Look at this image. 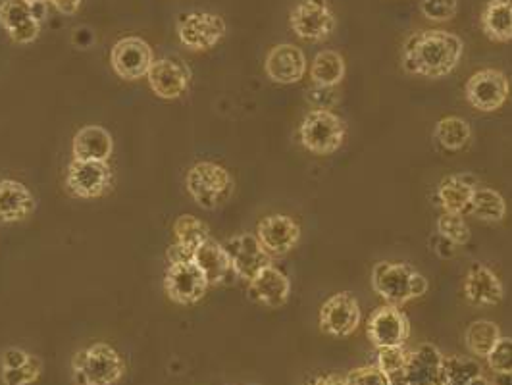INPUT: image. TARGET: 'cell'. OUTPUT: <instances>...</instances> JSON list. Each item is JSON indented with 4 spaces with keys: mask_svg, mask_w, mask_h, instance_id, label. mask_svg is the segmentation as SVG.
<instances>
[{
    "mask_svg": "<svg viewBox=\"0 0 512 385\" xmlns=\"http://www.w3.org/2000/svg\"><path fill=\"white\" fill-rule=\"evenodd\" d=\"M462 39L445 29L412 33L403 47V70L410 76L439 79L449 76L461 62Z\"/></svg>",
    "mask_w": 512,
    "mask_h": 385,
    "instance_id": "cell-1",
    "label": "cell"
},
{
    "mask_svg": "<svg viewBox=\"0 0 512 385\" xmlns=\"http://www.w3.org/2000/svg\"><path fill=\"white\" fill-rule=\"evenodd\" d=\"M126 374L122 355L108 343H91L72 359V382L76 385H116Z\"/></svg>",
    "mask_w": 512,
    "mask_h": 385,
    "instance_id": "cell-2",
    "label": "cell"
},
{
    "mask_svg": "<svg viewBox=\"0 0 512 385\" xmlns=\"http://www.w3.org/2000/svg\"><path fill=\"white\" fill-rule=\"evenodd\" d=\"M372 289L387 305H405L428 291V280L403 262H378L372 270Z\"/></svg>",
    "mask_w": 512,
    "mask_h": 385,
    "instance_id": "cell-3",
    "label": "cell"
},
{
    "mask_svg": "<svg viewBox=\"0 0 512 385\" xmlns=\"http://www.w3.org/2000/svg\"><path fill=\"white\" fill-rule=\"evenodd\" d=\"M185 189L201 208L216 210L230 201L235 181L224 166L203 160L189 168L185 176Z\"/></svg>",
    "mask_w": 512,
    "mask_h": 385,
    "instance_id": "cell-4",
    "label": "cell"
},
{
    "mask_svg": "<svg viewBox=\"0 0 512 385\" xmlns=\"http://www.w3.org/2000/svg\"><path fill=\"white\" fill-rule=\"evenodd\" d=\"M345 133V122L332 110H310L299 129L303 147L318 156L335 153L343 145Z\"/></svg>",
    "mask_w": 512,
    "mask_h": 385,
    "instance_id": "cell-5",
    "label": "cell"
},
{
    "mask_svg": "<svg viewBox=\"0 0 512 385\" xmlns=\"http://www.w3.org/2000/svg\"><path fill=\"white\" fill-rule=\"evenodd\" d=\"M293 33L308 43H324L335 29V14L328 0H301L289 14Z\"/></svg>",
    "mask_w": 512,
    "mask_h": 385,
    "instance_id": "cell-6",
    "label": "cell"
},
{
    "mask_svg": "<svg viewBox=\"0 0 512 385\" xmlns=\"http://www.w3.org/2000/svg\"><path fill=\"white\" fill-rule=\"evenodd\" d=\"M178 37L189 51H210L226 37V22L222 16L210 12L183 14L178 20Z\"/></svg>",
    "mask_w": 512,
    "mask_h": 385,
    "instance_id": "cell-7",
    "label": "cell"
},
{
    "mask_svg": "<svg viewBox=\"0 0 512 385\" xmlns=\"http://www.w3.org/2000/svg\"><path fill=\"white\" fill-rule=\"evenodd\" d=\"M464 95L472 108L480 112H495L507 103L511 95V81L503 72L486 68L466 81Z\"/></svg>",
    "mask_w": 512,
    "mask_h": 385,
    "instance_id": "cell-8",
    "label": "cell"
},
{
    "mask_svg": "<svg viewBox=\"0 0 512 385\" xmlns=\"http://www.w3.org/2000/svg\"><path fill=\"white\" fill-rule=\"evenodd\" d=\"M208 287L210 285L206 282L205 274L195 260H183L168 266L164 291L174 303L183 307L195 305L205 297Z\"/></svg>",
    "mask_w": 512,
    "mask_h": 385,
    "instance_id": "cell-9",
    "label": "cell"
},
{
    "mask_svg": "<svg viewBox=\"0 0 512 385\" xmlns=\"http://www.w3.org/2000/svg\"><path fill=\"white\" fill-rule=\"evenodd\" d=\"M112 170L108 162L74 158L66 172V189L77 199H99L110 189Z\"/></svg>",
    "mask_w": 512,
    "mask_h": 385,
    "instance_id": "cell-10",
    "label": "cell"
},
{
    "mask_svg": "<svg viewBox=\"0 0 512 385\" xmlns=\"http://www.w3.org/2000/svg\"><path fill=\"white\" fill-rule=\"evenodd\" d=\"M151 91L162 101H176L183 97L191 85L193 74L185 60L178 56H166L154 60L149 74Z\"/></svg>",
    "mask_w": 512,
    "mask_h": 385,
    "instance_id": "cell-11",
    "label": "cell"
},
{
    "mask_svg": "<svg viewBox=\"0 0 512 385\" xmlns=\"http://www.w3.org/2000/svg\"><path fill=\"white\" fill-rule=\"evenodd\" d=\"M153 62V49L141 37H124L110 51L112 70L116 72V76L126 81L147 77Z\"/></svg>",
    "mask_w": 512,
    "mask_h": 385,
    "instance_id": "cell-12",
    "label": "cell"
},
{
    "mask_svg": "<svg viewBox=\"0 0 512 385\" xmlns=\"http://www.w3.org/2000/svg\"><path fill=\"white\" fill-rule=\"evenodd\" d=\"M366 334L376 349L405 345L410 337L409 318L395 305L376 308L366 322Z\"/></svg>",
    "mask_w": 512,
    "mask_h": 385,
    "instance_id": "cell-13",
    "label": "cell"
},
{
    "mask_svg": "<svg viewBox=\"0 0 512 385\" xmlns=\"http://www.w3.org/2000/svg\"><path fill=\"white\" fill-rule=\"evenodd\" d=\"M359 301L351 293H337L320 308V330L333 337H349L359 330Z\"/></svg>",
    "mask_w": 512,
    "mask_h": 385,
    "instance_id": "cell-14",
    "label": "cell"
},
{
    "mask_svg": "<svg viewBox=\"0 0 512 385\" xmlns=\"http://www.w3.org/2000/svg\"><path fill=\"white\" fill-rule=\"evenodd\" d=\"M0 26L18 45L33 43L41 33V16L29 0H4L0 4Z\"/></svg>",
    "mask_w": 512,
    "mask_h": 385,
    "instance_id": "cell-15",
    "label": "cell"
},
{
    "mask_svg": "<svg viewBox=\"0 0 512 385\" xmlns=\"http://www.w3.org/2000/svg\"><path fill=\"white\" fill-rule=\"evenodd\" d=\"M256 237L270 257H285L299 245L301 228L285 214H270L258 222Z\"/></svg>",
    "mask_w": 512,
    "mask_h": 385,
    "instance_id": "cell-16",
    "label": "cell"
},
{
    "mask_svg": "<svg viewBox=\"0 0 512 385\" xmlns=\"http://www.w3.org/2000/svg\"><path fill=\"white\" fill-rule=\"evenodd\" d=\"M224 249L230 255L233 274L245 282H251L264 266L272 264V257L264 251L258 237L253 233H241L231 237Z\"/></svg>",
    "mask_w": 512,
    "mask_h": 385,
    "instance_id": "cell-17",
    "label": "cell"
},
{
    "mask_svg": "<svg viewBox=\"0 0 512 385\" xmlns=\"http://www.w3.org/2000/svg\"><path fill=\"white\" fill-rule=\"evenodd\" d=\"M266 76L278 85L299 83L307 74V56L297 45L282 43L268 52L264 62Z\"/></svg>",
    "mask_w": 512,
    "mask_h": 385,
    "instance_id": "cell-18",
    "label": "cell"
},
{
    "mask_svg": "<svg viewBox=\"0 0 512 385\" xmlns=\"http://www.w3.org/2000/svg\"><path fill=\"white\" fill-rule=\"evenodd\" d=\"M291 295V282L280 268L268 264L249 282V297L268 308H280Z\"/></svg>",
    "mask_w": 512,
    "mask_h": 385,
    "instance_id": "cell-19",
    "label": "cell"
},
{
    "mask_svg": "<svg viewBox=\"0 0 512 385\" xmlns=\"http://www.w3.org/2000/svg\"><path fill=\"white\" fill-rule=\"evenodd\" d=\"M443 359L445 357L437 347L424 343L409 353L407 364L399 376L407 385H437L441 378Z\"/></svg>",
    "mask_w": 512,
    "mask_h": 385,
    "instance_id": "cell-20",
    "label": "cell"
},
{
    "mask_svg": "<svg viewBox=\"0 0 512 385\" xmlns=\"http://www.w3.org/2000/svg\"><path fill=\"white\" fill-rule=\"evenodd\" d=\"M464 295L470 303L493 307L503 301V283L497 278L493 270H489L484 264H474L464 280Z\"/></svg>",
    "mask_w": 512,
    "mask_h": 385,
    "instance_id": "cell-21",
    "label": "cell"
},
{
    "mask_svg": "<svg viewBox=\"0 0 512 385\" xmlns=\"http://www.w3.org/2000/svg\"><path fill=\"white\" fill-rule=\"evenodd\" d=\"M35 210V197L22 181L0 180V224H20Z\"/></svg>",
    "mask_w": 512,
    "mask_h": 385,
    "instance_id": "cell-22",
    "label": "cell"
},
{
    "mask_svg": "<svg viewBox=\"0 0 512 385\" xmlns=\"http://www.w3.org/2000/svg\"><path fill=\"white\" fill-rule=\"evenodd\" d=\"M476 189H478V181L474 180V176H468V174L445 176L437 183V203L443 208V212L464 214L470 208Z\"/></svg>",
    "mask_w": 512,
    "mask_h": 385,
    "instance_id": "cell-23",
    "label": "cell"
},
{
    "mask_svg": "<svg viewBox=\"0 0 512 385\" xmlns=\"http://www.w3.org/2000/svg\"><path fill=\"white\" fill-rule=\"evenodd\" d=\"M72 153L77 160L108 162L114 153V139L103 126H85L74 137Z\"/></svg>",
    "mask_w": 512,
    "mask_h": 385,
    "instance_id": "cell-24",
    "label": "cell"
},
{
    "mask_svg": "<svg viewBox=\"0 0 512 385\" xmlns=\"http://www.w3.org/2000/svg\"><path fill=\"white\" fill-rule=\"evenodd\" d=\"M193 260L197 262V266L203 270L208 285H222V283L230 280L233 274L231 268L230 255L224 249V245H220L214 239L205 241L193 255Z\"/></svg>",
    "mask_w": 512,
    "mask_h": 385,
    "instance_id": "cell-25",
    "label": "cell"
},
{
    "mask_svg": "<svg viewBox=\"0 0 512 385\" xmlns=\"http://www.w3.org/2000/svg\"><path fill=\"white\" fill-rule=\"evenodd\" d=\"M482 31L493 43L512 41V0H489L482 12Z\"/></svg>",
    "mask_w": 512,
    "mask_h": 385,
    "instance_id": "cell-26",
    "label": "cell"
},
{
    "mask_svg": "<svg viewBox=\"0 0 512 385\" xmlns=\"http://www.w3.org/2000/svg\"><path fill=\"white\" fill-rule=\"evenodd\" d=\"M468 214H472L480 222L497 224L507 216V201L499 191L491 187H478L472 197Z\"/></svg>",
    "mask_w": 512,
    "mask_h": 385,
    "instance_id": "cell-27",
    "label": "cell"
},
{
    "mask_svg": "<svg viewBox=\"0 0 512 385\" xmlns=\"http://www.w3.org/2000/svg\"><path fill=\"white\" fill-rule=\"evenodd\" d=\"M347 72L345 58L337 51H322L316 54L310 68V79L320 87H337Z\"/></svg>",
    "mask_w": 512,
    "mask_h": 385,
    "instance_id": "cell-28",
    "label": "cell"
},
{
    "mask_svg": "<svg viewBox=\"0 0 512 385\" xmlns=\"http://www.w3.org/2000/svg\"><path fill=\"white\" fill-rule=\"evenodd\" d=\"M437 143L451 153L462 151L466 147V143L472 137V129L466 120H462L459 116H445L441 118L434 129Z\"/></svg>",
    "mask_w": 512,
    "mask_h": 385,
    "instance_id": "cell-29",
    "label": "cell"
},
{
    "mask_svg": "<svg viewBox=\"0 0 512 385\" xmlns=\"http://www.w3.org/2000/svg\"><path fill=\"white\" fill-rule=\"evenodd\" d=\"M174 243H178L183 249L195 255V251L210 239V230L203 220H199L193 214H183L174 222Z\"/></svg>",
    "mask_w": 512,
    "mask_h": 385,
    "instance_id": "cell-30",
    "label": "cell"
},
{
    "mask_svg": "<svg viewBox=\"0 0 512 385\" xmlns=\"http://www.w3.org/2000/svg\"><path fill=\"white\" fill-rule=\"evenodd\" d=\"M499 339H501L499 326L489 320H478V322L470 324L466 335H464V341H466V347L470 349V353H474L476 357H482V359H486Z\"/></svg>",
    "mask_w": 512,
    "mask_h": 385,
    "instance_id": "cell-31",
    "label": "cell"
},
{
    "mask_svg": "<svg viewBox=\"0 0 512 385\" xmlns=\"http://www.w3.org/2000/svg\"><path fill=\"white\" fill-rule=\"evenodd\" d=\"M482 374V366L476 360L466 357H447L443 359L441 378L437 385H468L472 378Z\"/></svg>",
    "mask_w": 512,
    "mask_h": 385,
    "instance_id": "cell-32",
    "label": "cell"
},
{
    "mask_svg": "<svg viewBox=\"0 0 512 385\" xmlns=\"http://www.w3.org/2000/svg\"><path fill=\"white\" fill-rule=\"evenodd\" d=\"M43 374V362L39 357L31 355L27 362L18 368H2L0 380L4 385H31L35 384Z\"/></svg>",
    "mask_w": 512,
    "mask_h": 385,
    "instance_id": "cell-33",
    "label": "cell"
},
{
    "mask_svg": "<svg viewBox=\"0 0 512 385\" xmlns=\"http://www.w3.org/2000/svg\"><path fill=\"white\" fill-rule=\"evenodd\" d=\"M437 233L453 245H466L470 241V228L466 226L462 214L443 212L437 218Z\"/></svg>",
    "mask_w": 512,
    "mask_h": 385,
    "instance_id": "cell-34",
    "label": "cell"
},
{
    "mask_svg": "<svg viewBox=\"0 0 512 385\" xmlns=\"http://www.w3.org/2000/svg\"><path fill=\"white\" fill-rule=\"evenodd\" d=\"M407 359H409V353L405 351L403 345L384 347V349H378V364L376 366L389 378H395L403 372Z\"/></svg>",
    "mask_w": 512,
    "mask_h": 385,
    "instance_id": "cell-35",
    "label": "cell"
},
{
    "mask_svg": "<svg viewBox=\"0 0 512 385\" xmlns=\"http://www.w3.org/2000/svg\"><path fill=\"white\" fill-rule=\"evenodd\" d=\"M459 0H420V12L430 22H449L455 18Z\"/></svg>",
    "mask_w": 512,
    "mask_h": 385,
    "instance_id": "cell-36",
    "label": "cell"
},
{
    "mask_svg": "<svg viewBox=\"0 0 512 385\" xmlns=\"http://www.w3.org/2000/svg\"><path fill=\"white\" fill-rule=\"evenodd\" d=\"M487 364L495 374H512V339L501 337L491 353L487 355Z\"/></svg>",
    "mask_w": 512,
    "mask_h": 385,
    "instance_id": "cell-37",
    "label": "cell"
},
{
    "mask_svg": "<svg viewBox=\"0 0 512 385\" xmlns=\"http://www.w3.org/2000/svg\"><path fill=\"white\" fill-rule=\"evenodd\" d=\"M347 385H391V378L382 372L376 364L360 366L347 374Z\"/></svg>",
    "mask_w": 512,
    "mask_h": 385,
    "instance_id": "cell-38",
    "label": "cell"
},
{
    "mask_svg": "<svg viewBox=\"0 0 512 385\" xmlns=\"http://www.w3.org/2000/svg\"><path fill=\"white\" fill-rule=\"evenodd\" d=\"M307 99L308 103L314 106V110H332L339 101V93H337V87L314 85L310 91H307Z\"/></svg>",
    "mask_w": 512,
    "mask_h": 385,
    "instance_id": "cell-39",
    "label": "cell"
},
{
    "mask_svg": "<svg viewBox=\"0 0 512 385\" xmlns=\"http://www.w3.org/2000/svg\"><path fill=\"white\" fill-rule=\"evenodd\" d=\"M31 355L24 351V349H18V347H12V349H8V351H4V355H2V368H18V366H22L24 362H27Z\"/></svg>",
    "mask_w": 512,
    "mask_h": 385,
    "instance_id": "cell-40",
    "label": "cell"
},
{
    "mask_svg": "<svg viewBox=\"0 0 512 385\" xmlns=\"http://www.w3.org/2000/svg\"><path fill=\"white\" fill-rule=\"evenodd\" d=\"M49 2L64 16H74L81 6V0H49Z\"/></svg>",
    "mask_w": 512,
    "mask_h": 385,
    "instance_id": "cell-41",
    "label": "cell"
},
{
    "mask_svg": "<svg viewBox=\"0 0 512 385\" xmlns=\"http://www.w3.org/2000/svg\"><path fill=\"white\" fill-rule=\"evenodd\" d=\"M308 385H347V382L345 378H339V376H318Z\"/></svg>",
    "mask_w": 512,
    "mask_h": 385,
    "instance_id": "cell-42",
    "label": "cell"
},
{
    "mask_svg": "<svg viewBox=\"0 0 512 385\" xmlns=\"http://www.w3.org/2000/svg\"><path fill=\"white\" fill-rule=\"evenodd\" d=\"M499 378L495 380V385H512V374H497Z\"/></svg>",
    "mask_w": 512,
    "mask_h": 385,
    "instance_id": "cell-43",
    "label": "cell"
},
{
    "mask_svg": "<svg viewBox=\"0 0 512 385\" xmlns=\"http://www.w3.org/2000/svg\"><path fill=\"white\" fill-rule=\"evenodd\" d=\"M468 385H491V384H489V382H487L486 376H484V374H480V376H476V378H472V380H470V384H468Z\"/></svg>",
    "mask_w": 512,
    "mask_h": 385,
    "instance_id": "cell-44",
    "label": "cell"
},
{
    "mask_svg": "<svg viewBox=\"0 0 512 385\" xmlns=\"http://www.w3.org/2000/svg\"><path fill=\"white\" fill-rule=\"evenodd\" d=\"M391 385H407L403 382V378L401 376H395V378H391Z\"/></svg>",
    "mask_w": 512,
    "mask_h": 385,
    "instance_id": "cell-45",
    "label": "cell"
},
{
    "mask_svg": "<svg viewBox=\"0 0 512 385\" xmlns=\"http://www.w3.org/2000/svg\"><path fill=\"white\" fill-rule=\"evenodd\" d=\"M29 2H33V4H45V2H49V0H29Z\"/></svg>",
    "mask_w": 512,
    "mask_h": 385,
    "instance_id": "cell-46",
    "label": "cell"
},
{
    "mask_svg": "<svg viewBox=\"0 0 512 385\" xmlns=\"http://www.w3.org/2000/svg\"><path fill=\"white\" fill-rule=\"evenodd\" d=\"M251 385H260V384H251Z\"/></svg>",
    "mask_w": 512,
    "mask_h": 385,
    "instance_id": "cell-47",
    "label": "cell"
},
{
    "mask_svg": "<svg viewBox=\"0 0 512 385\" xmlns=\"http://www.w3.org/2000/svg\"><path fill=\"white\" fill-rule=\"evenodd\" d=\"M491 385H495V384H491Z\"/></svg>",
    "mask_w": 512,
    "mask_h": 385,
    "instance_id": "cell-48",
    "label": "cell"
}]
</instances>
